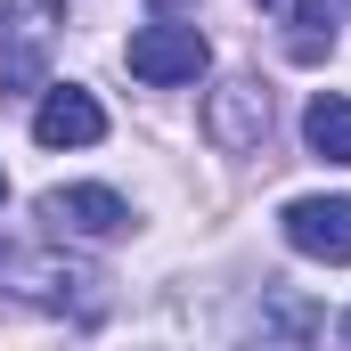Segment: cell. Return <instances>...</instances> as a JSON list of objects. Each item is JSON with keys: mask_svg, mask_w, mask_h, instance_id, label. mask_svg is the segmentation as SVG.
<instances>
[{"mask_svg": "<svg viewBox=\"0 0 351 351\" xmlns=\"http://www.w3.org/2000/svg\"><path fill=\"white\" fill-rule=\"evenodd\" d=\"M0 294L8 302H33L49 319H98L106 311V269L66 254V245H25V237H0Z\"/></svg>", "mask_w": 351, "mask_h": 351, "instance_id": "cell-1", "label": "cell"}, {"mask_svg": "<svg viewBox=\"0 0 351 351\" xmlns=\"http://www.w3.org/2000/svg\"><path fill=\"white\" fill-rule=\"evenodd\" d=\"M156 8H196V0H156Z\"/></svg>", "mask_w": 351, "mask_h": 351, "instance_id": "cell-10", "label": "cell"}, {"mask_svg": "<svg viewBox=\"0 0 351 351\" xmlns=\"http://www.w3.org/2000/svg\"><path fill=\"white\" fill-rule=\"evenodd\" d=\"M204 139L221 147V156H254L269 139V90L254 74H229V82L204 90Z\"/></svg>", "mask_w": 351, "mask_h": 351, "instance_id": "cell-5", "label": "cell"}, {"mask_svg": "<svg viewBox=\"0 0 351 351\" xmlns=\"http://www.w3.org/2000/svg\"><path fill=\"white\" fill-rule=\"evenodd\" d=\"M335 335H343V343H351V311H343V327H335Z\"/></svg>", "mask_w": 351, "mask_h": 351, "instance_id": "cell-11", "label": "cell"}, {"mask_svg": "<svg viewBox=\"0 0 351 351\" xmlns=\"http://www.w3.org/2000/svg\"><path fill=\"white\" fill-rule=\"evenodd\" d=\"M343 25H351V0H294L286 8V58L294 66H319L343 41Z\"/></svg>", "mask_w": 351, "mask_h": 351, "instance_id": "cell-8", "label": "cell"}, {"mask_svg": "<svg viewBox=\"0 0 351 351\" xmlns=\"http://www.w3.org/2000/svg\"><path fill=\"white\" fill-rule=\"evenodd\" d=\"M66 25V0H0V90L49 82V41Z\"/></svg>", "mask_w": 351, "mask_h": 351, "instance_id": "cell-3", "label": "cell"}, {"mask_svg": "<svg viewBox=\"0 0 351 351\" xmlns=\"http://www.w3.org/2000/svg\"><path fill=\"white\" fill-rule=\"evenodd\" d=\"M302 147H311L319 164H343V172H351V98L319 90V98L302 106Z\"/></svg>", "mask_w": 351, "mask_h": 351, "instance_id": "cell-9", "label": "cell"}, {"mask_svg": "<svg viewBox=\"0 0 351 351\" xmlns=\"http://www.w3.org/2000/svg\"><path fill=\"white\" fill-rule=\"evenodd\" d=\"M0 196H8V172H0Z\"/></svg>", "mask_w": 351, "mask_h": 351, "instance_id": "cell-12", "label": "cell"}, {"mask_svg": "<svg viewBox=\"0 0 351 351\" xmlns=\"http://www.w3.org/2000/svg\"><path fill=\"white\" fill-rule=\"evenodd\" d=\"M41 221H49L58 237H82V245H106V237H131V229H139V213H131L114 188H98V180L41 188Z\"/></svg>", "mask_w": 351, "mask_h": 351, "instance_id": "cell-4", "label": "cell"}, {"mask_svg": "<svg viewBox=\"0 0 351 351\" xmlns=\"http://www.w3.org/2000/svg\"><path fill=\"white\" fill-rule=\"evenodd\" d=\"M33 139H41V147H98V139H106V106H98L82 82H41Z\"/></svg>", "mask_w": 351, "mask_h": 351, "instance_id": "cell-7", "label": "cell"}, {"mask_svg": "<svg viewBox=\"0 0 351 351\" xmlns=\"http://www.w3.org/2000/svg\"><path fill=\"white\" fill-rule=\"evenodd\" d=\"M278 229L302 262H327V269L351 262V196H294L278 213Z\"/></svg>", "mask_w": 351, "mask_h": 351, "instance_id": "cell-6", "label": "cell"}, {"mask_svg": "<svg viewBox=\"0 0 351 351\" xmlns=\"http://www.w3.org/2000/svg\"><path fill=\"white\" fill-rule=\"evenodd\" d=\"M262 8H269V0H262Z\"/></svg>", "mask_w": 351, "mask_h": 351, "instance_id": "cell-13", "label": "cell"}, {"mask_svg": "<svg viewBox=\"0 0 351 351\" xmlns=\"http://www.w3.org/2000/svg\"><path fill=\"white\" fill-rule=\"evenodd\" d=\"M123 66L147 90H180V82H196V74L213 66V41H204L196 25H180V8H164L156 25H139V33L123 41Z\"/></svg>", "mask_w": 351, "mask_h": 351, "instance_id": "cell-2", "label": "cell"}]
</instances>
